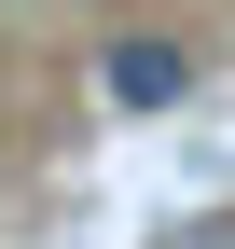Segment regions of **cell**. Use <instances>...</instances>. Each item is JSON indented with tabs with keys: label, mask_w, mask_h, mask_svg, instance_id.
<instances>
[{
	"label": "cell",
	"mask_w": 235,
	"mask_h": 249,
	"mask_svg": "<svg viewBox=\"0 0 235 249\" xmlns=\"http://www.w3.org/2000/svg\"><path fill=\"white\" fill-rule=\"evenodd\" d=\"M194 97V42H166V28H125V42H97V111H180Z\"/></svg>",
	"instance_id": "obj_1"
}]
</instances>
